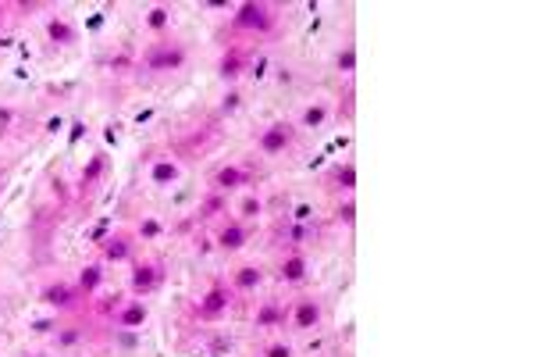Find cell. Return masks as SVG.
Instances as JSON below:
<instances>
[{
    "instance_id": "1",
    "label": "cell",
    "mask_w": 534,
    "mask_h": 357,
    "mask_svg": "<svg viewBox=\"0 0 534 357\" xmlns=\"http://www.w3.org/2000/svg\"><path fill=\"white\" fill-rule=\"evenodd\" d=\"M292 136H296V129H292L289 122H271V126L260 132L257 146H260V154L278 158V154H285L289 146H292Z\"/></svg>"
},
{
    "instance_id": "2",
    "label": "cell",
    "mask_w": 534,
    "mask_h": 357,
    "mask_svg": "<svg viewBox=\"0 0 534 357\" xmlns=\"http://www.w3.org/2000/svg\"><path fill=\"white\" fill-rule=\"evenodd\" d=\"M271 22H274L271 8L267 4H257V0H246V4L235 8V25L239 29H257V33H267Z\"/></svg>"
},
{
    "instance_id": "3",
    "label": "cell",
    "mask_w": 534,
    "mask_h": 357,
    "mask_svg": "<svg viewBox=\"0 0 534 357\" xmlns=\"http://www.w3.org/2000/svg\"><path fill=\"white\" fill-rule=\"evenodd\" d=\"M79 289L75 286H68V282H50L43 293H40V301L47 304V307H54V311H68V307H75V301H79Z\"/></svg>"
},
{
    "instance_id": "4",
    "label": "cell",
    "mask_w": 534,
    "mask_h": 357,
    "mask_svg": "<svg viewBox=\"0 0 534 357\" xmlns=\"http://www.w3.org/2000/svg\"><path fill=\"white\" fill-rule=\"evenodd\" d=\"M185 65V50L182 47H157L146 54V68L150 72H168V68H182Z\"/></svg>"
},
{
    "instance_id": "5",
    "label": "cell",
    "mask_w": 534,
    "mask_h": 357,
    "mask_svg": "<svg viewBox=\"0 0 534 357\" xmlns=\"http://www.w3.org/2000/svg\"><path fill=\"white\" fill-rule=\"evenodd\" d=\"M321 325V301H313V296H303L292 311V329L296 333H310Z\"/></svg>"
},
{
    "instance_id": "6",
    "label": "cell",
    "mask_w": 534,
    "mask_h": 357,
    "mask_svg": "<svg viewBox=\"0 0 534 357\" xmlns=\"http://www.w3.org/2000/svg\"><path fill=\"white\" fill-rule=\"evenodd\" d=\"M157 282H161V268H157V264H150V261L132 264V275H129L132 293L146 296V293H153V289H157Z\"/></svg>"
},
{
    "instance_id": "7",
    "label": "cell",
    "mask_w": 534,
    "mask_h": 357,
    "mask_svg": "<svg viewBox=\"0 0 534 357\" xmlns=\"http://www.w3.org/2000/svg\"><path fill=\"white\" fill-rule=\"evenodd\" d=\"M200 318H221L225 311H228V289L225 286H214V289H207L203 296H200Z\"/></svg>"
},
{
    "instance_id": "8",
    "label": "cell",
    "mask_w": 534,
    "mask_h": 357,
    "mask_svg": "<svg viewBox=\"0 0 534 357\" xmlns=\"http://www.w3.org/2000/svg\"><path fill=\"white\" fill-rule=\"evenodd\" d=\"M246 240H249V229H246L242 222H228L221 232H217V247L228 250V254L242 250V247H246Z\"/></svg>"
},
{
    "instance_id": "9",
    "label": "cell",
    "mask_w": 534,
    "mask_h": 357,
    "mask_svg": "<svg viewBox=\"0 0 534 357\" xmlns=\"http://www.w3.org/2000/svg\"><path fill=\"white\" fill-rule=\"evenodd\" d=\"M100 254H104V261H111V264L129 261V257H132V243H129V236H121V232L107 236V240L100 243Z\"/></svg>"
},
{
    "instance_id": "10",
    "label": "cell",
    "mask_w": 534,
    "mask_h": 357,
    "mask_svg": "<svg viewBox=\"0 0 534 357\" xmlns=\"http://www.w3.org/2000/svg\"><path fill=\"white\" fill-rule=\"evenodd\" d=\"M146 318H150L146 304H143V301H129V304L118 311L114 325H118V329H139V325H146Z\"/></svg>"
},
{
    "instance_id": "11",
    "label": "cell",
    "mask_w": 534,
    "mask_h": 357,
    "mask_svg": "<svg viewBox=\"0 0 534 357\" xmlns=\"http://www.w3.org/2000/svg\"><path fill=\"white\" fill-rule=\"evenodd\" d=\"M281 282H289V286H296V282H303L306 275H310V261L303 257V254H289L285 261H281Z\"/></svg>"
},
{
    "instance_id": "12",
    "label": "cell",
    "mask_w": 534,
    "mask_h": 357,
    "mask_svg": "<svg viewBox=\"0 0 534 357\" xmlns=\"http://www.w3.org/2000/svg\"><path fill=\"white\" fill-rule=\"evenodd\" d=\"M178 175H182V168L171 158H157L150 165V183L153 186H171V183H178Z\"/></svg>"
},
{
    "instance_id": "13",
    "label": "cell",
    "mask_w": 534,
    "mask_h": 357,
    "mask_svg": "<svg viewBox=\"0 0 534 357\" xmlns=\"http://www.w3.org/2000/svg\"><path fill=\"white\" fill-rule=\"evenodd\" d=\"M281 321H285V307H281L278 301H264L257 307V314H253L257 329H274V325H281Z\"/></svg>"
},
{
    "instance_id": "14",
    "label": "cell",
    "mask_w": 534,
    "mask_h": 357,
    "mask_svg": "<svg viewBox=\"0 0 534 357\" xmlns=\"http://www.w3.org/2000/svg\"><path fill=\"white\" fill-rule=\"evenodd\" d=\"M47 36H50L54 43H61V47H68V43L79 40V29H75L68 18H61V15H57V18L47 22Z\"/></svg>"
},
{
    "instance_id": "15",
    "label": "cell",
    "mask_w": 534,
    "mask_h": 357,
    "mask_svg": "<svg viewBox=\"0 0 534 357\" xmlns=\"http://www.w3.org/2000/svg\"><path fill=\"white\" fill-rule=\"evenodd\" d=\"M246 178H249V175H246V172H242L239 165H225L221 172H217V175H214V186H217V193H228V190L242 186V183H246Z\"/></svg>"
},
{
    "instance_id": "16",
    "label": "cell",
    "mask_w": 534,
    "mask_h": 357,
    "mask_svg": "<svg viewBox=\"0 0 534 357\" xmlns=\"http://www.w3.org/2000/svg\"><path fill=\"white\" fill-rule=\"evenodd\" d=\"M100 282H104V264H86L82 272H79V282H75V289L79 293H97L100 289Z\"/></svg>"
},
{
    "instance_id": "17",
    "label": "cell",
    "mask_w": 534,
    "mask_h": 357,
    "mask_svg": "<svg viewBox=\"0 0 534 357\" xmlns=\"http://www.w3.org/2000/svg\"><path fill=\"white\" fill-rule=\"evenodd\" d=\"M260 282H264V272H260L257 264H246V268H239L235 279H232V286H235L239 293H253Z\"/></svg>"
},
{
    "instance_id": "18",
    "label": "cell",
    "mask_w": 534,
    "mask_h": 357,
    "mask_svg": "<svg viewBox=\"0 0 534 357\" xmlns=\"http://www.w3.org/2000/svg\"><path fill=\"white\" fill-rule=\"evenodd\" d=\"M104 165H107V154H100V151H97V154H93V158H89V165L82 168V175H79V183H82V186H93V183H97V178L104 175Z\"/></svg>"
},
{
    "instance_id": "19",
    "label": "cell",
    "mask_w": 534,
    "mask_h": 357,
    "mask_svg": "<svg viewBox=\"0 0 534 357\" xmlns=\"http://www.w3.org/2000/svg\"><path fill=\"white\" fill-rule=\"evenodd\" d=\"M324 122H328V104H310V107L303 111V118H299L303 129H321Z\"/></svg>"
},
{
    "instance_id": "20",
    "label": "cell",
    "mask_w": 534,
    "mask_h": 357,
    "mask_svg": "<svg viewBox=\"0 0 534 357\" xmlns=\"http://www.w3.org/2000/svg\"><path fill=\"white\" fill-rule=\"evenodd\" d=\"M335 186L345 190V193H353V190H356V165H353V161H345V165L335 168Z\"/></svg>"
},
{
    "instance_id": "21",
    "label": "cell",
    "mask_w": 534,
    "mask_h": 357,
    "mask_svg": "<svg viewBox=\"0 0 534 357\" xmlns=\"http://www.w3.org/2000/svg\"><path fill=\"white\" fill-rule=\"evenodd\" d=\"M168 25H171V11L164 4H157V8L146 11V29H153V33H164Z\"/></svg>"
},
{
    "instance_id": "22",
    "label": "cell",
    "mask_w": 534,
    "mask_h": 357,
    "mask_svg": "<svg viewBox=\"0 0 534 357\" xmlns=\"http://www.w3.org/2000/svg\"><path fill=\"white\" fill-rule=\"evenodd\" d=\"M239 75H242V57L239 50H232L221 57V79H239Z\"/></svg>"
},
{
    "instance_id": "23",
    "label": "cell",
    "mask_w": 534,
    "mask_h": 357,
    "mask_svg": "<svg viewBox=\"0 0 534 357\" xmlns=\"http://www.w3.org/2000/svg\"><path fill=\"white\" fill-rule=\"evenodd\" d=\"M338 68H342L345 75L356 72V47H353V43H345V47L338 50Z\"/></svg>"
},
{
    "instance_id": "24",
    "label": "cell",
    "mask_w": 534,
    "mask_h": 357,
    "mask_svg": "<svg viewBox=\"0 0 534 357\" xmlns=\"http://www.w3.org/2000/svg\"><path fill=\"white\" fill-rule=\"evenodd\" d=\"M217 211H225V197H221V193L207 197V200H203V207H200V215H203V218H214Z\"/></svg>"
},
{
    "instance_id": "25",
    "label": "cell",
    "mask_w": 534,
    "mask_h": 357,
    "mask_svg": "<svg viewBox=\"0 0 534 357\" xmlns=\"http://www.w3.org/2000/svg\"><path fill=\"white\" fill-rule=\"evenodd\" d=\"M260 211H264V204H260L257 197H246V200L239 204V215H242V218H257Z\"/></svg>"
},
{
    "instance_id": "26",
    "label": "cell",
    "mask_w": 534,
    "mask_h": 357,
    "mask_svg": "<svg viewBox=\"0 0 534 357\" xmlns=\"http://www.w3.org/2000/svg\"><path fill=\"white\" fill-rule=\"evenodd\" d=\"M338 222H345V225H353V222H356V204H353V197L338 207Z\"/></svg>"
},
{
    "instance_id": "27",
    "label": "cell",
    "mask_w": 534,
    "mask_h": 357,
    "mask_svg": "<svg viewBox=\"0 0 534 357\" xmlns=\"http://www.w3.org/2000/svg\"><path fill=\"white\" fill-rule=\"evenodd\" d=\"M139 236H143V240H153V236H161V222H153V218H146V222L139 225Z\"/></svg>"
},
{
    "instance_id": "28",
    "label": "cell",
    "mask_w": 534,
    "mask_h": 357,
    "mask_svg": "<svg viewBox=\"0 0 534 357\" xmlns=\"http://www.w3.org/2000/svg\"><path fill=\"white\" fill-rule=\"evenodd\" d=\"M264 357H292V347H289V343H271V347L264 350Z\"/></svg>"
},
{
    "instance_id": "29",
    "label": "cell",
    "mask_w": 534,
    "mask_h": 357,
    "mask_svg": "<svg viewBox=\"0 0 534 357\" xmlns=\"http://www.w3.org/2000/svg\"><path fill=\"white\" fill-rule=\"evenodd\" d=\"M57 343H61V347H72V343H79V333H75V329L61 333V336H57Z\"/></svg>"
},
{
    "instance_id": "30",
    "label": "cell",
    "mask_w": 534,
    "mask_h": 357,
    "mask_svg": "<svg viewBox=\"0 0 534 357\" xmlns=\"http://www.w3.org/2000/svg\"><path fill=\"white\" fill-rule=\"evenodd\" d=\"M239 100H242L239 93H228V97H225V111H235V107H239Z\"/></svg>"
},
{
    "instance_id": "31",
    "label": "cell",
    "mask_w": 534,
    "mask_h": 357,
    "mask_svg": "<svg viewBox=\"0 0 534 357\" xmlns=\"http://www.w3.org/2000/svg\"><path fill=\"white\" fill-rule=\"evenodd\" d=\"M54 321H33V333H50Z\"/></svg>"
},
{
    "instance_id": "32",
    "label": "cell",
    "mask_w": 534,
    "mask_h": 357,
    "mask_svg": "<svg viewBox=\"0 0 534 357\" xmlns=\"http://www.w3.org/2000/svg\"><path fill=\"white\" fill-rule=\"evenodd\" d=\"M82 129H86L82 122H75V126H72V143H79V136H82Z\"/></svg>"
},
{
    "instance_id": "33",
    "label": "cell",
    "mask_w": 534,
    "mask_h": 357,
    "mask_svg": "<svg viewBox=\"0 0 534 357\" xmlns=\"http://www.w3.org/2000/svg\"><path fill=\"white\" fill-rule=\"evenodd\" d=\"M8 122H11V111L4 107V111H0V126H8Z\"/></svg>"
}]
</instances>
